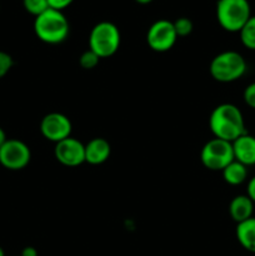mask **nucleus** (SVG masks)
Segmentation results:
<instances>
[{
	"label": "nucleus",
	"instance_id": "nucleus-1",
	"mask_svg": "<svg viewBox=\"0 0 255 256\" xmlns=\"http://www.w3.org/2000/svg\"><path fill=\"white\" fill-rule=\"evenodd\" d=\"M209 128L216 139L232 142L246 132L242 112L230 102H224L215 108L209 118Z\"/></svg>",
	"mask_w": 255,
	"mask_h": 256
},
{
	"label": "nucleus",
	"instance_id": "nucleus-2",
	"mask_svg": "<svg viewBox=\"0 0 255 256\" xmlns=\"http://www.w3.org/2000/svg\"><path fill=\"white\" fill-rule=\"evenodd\" d=\"M34 32L38 39L46 44H60L69 36V20L62 12L49 8L46 12L35 18Z\"/></svg>",
	"mask_w": 255,
	"mask_h": 256
},
{
	"label": "nucleus",
	"instance_id": "nucleus-3",
	"mask_svg": "<svg viewBox=\"0 0 255 256\" xmlns=\"http://www.w3.org/2000/svg\"><path fill=\"white\" fill-rule=\"evenodd\" d=\"M246 62L240 52L226 50L218 54L210 62L209 72L212 79L219 82H232L246 72Z\"/></svg>",
	"mask_w": 255,
	"mask_h": 256
},
{
	"label": "nucleus",
	"instance_id": "nucleus-4",
	"mask_svg": "<svg viewBox=\"0 0 255 256\" xmlns=\"http://www.w3.org/2000/svg\"><path fill=\"white\" fill-rule=\"evenodd\" d=\"M252 18L248 0H218L216 19L220 26L229 32H239Z\"/></svg>",
	"mask_w": 255,
	"mask_h": 256
},
{
	"label": "nucleus",
	"instance_id": "nucleus-5",
	"mask_svg": "<svg viewBox=\"0 0 255 256\" xmlns=\"http://www.w3.org/2000/svg\"><path fill=\"white\" fill-rule=\"evenodd\" d=\"M120 30L114 22H100L92 29L89 35V49L92 50L98 56H112L119 50Z\"/></svg>",
	"mask_w": 255,
	"mask_h": 256
},
{
	"label": "nucleus",
	"instance_id": "nucleus-6",
	"mask_svg": "<svg viewBox=\"0 0 255 256\" xmlns=\"http://www.w3.org/2000/svg\"><path fill=\"white\" fill-rule=\"evenodd\" d=\"M200 160L206 169L212 172H222L232 162H234L232 144L222 139L209 140L205 142L200 152Z\"/></svg>",
	"mask_w": 255,
	"mask_h": 256
},
{
	"label": "nucleus",
	"instance_id": "nucleus-7",
	"mask_svg": "<svg viewBox=\"0 0 255 256\" xmlns=\"http://www.w3.org/2000/svg\"><path fill=\"white\" fill-rule=\"evenodd\" d=\"M30 159V148L19 139H8L0 148V164L8 170L24 169Z\"/></svg>",
	"mask_w": 255,
	"mask_h": 256
},
{
	"label": "nucleus",
	"instance_id": "nucleus-8",
	"mask_svg": "<svg viewBox=\"0 0 255 256\" xmlns=\"http://www.w3.org/2000/svg\"><path fill=\"white\" fill-rule=\"evenodd\" d=\"M176 40L178 35L175 32L174 25L169 20H156L148 29L146 42L150 49L156 52H169Z\"/></svg>",
	"mask_w": 255,
	"mask_h": 256
},
{
	"label": "nucleus",
	"instance_id": "nucleus-9",
	"mask_svg": "<svg viewBox=\"0 0 255 256\" xmlns=\"http://www.w3.org/2000/svg\"><path fill=\"white\" fill-rule=\"evenodd\" d=\"M72 125L69 118L62 112H49L40 122V132L46 140L59 142L72 135Z\"/></svg>",
	"mask_w": 255,
	"mask_h": 256
},
{
	"label": "nucleus",
	"instance_id": "nucleus-10",
	"mask_svg": "<svg viewBox=\"0 0 255 256\" xmlns=\"http://www.w3.org/2000/svg\"><path fill=\"white\" fill-rule=\"evenodd\" d=\"M55 159L62 165L75 168L85 162V145L75 138H66L55 144Z\"/></svg>",
	"mask_w": 255,
	"mask_h": 256
},
{
	"label": "nucleus",
	"instance_id": "nucleus-11",
	"mask_svg": "<svg viewBox=\"0 0 255 256\" xmlns=\"http://www.w3.org/2000/svg\"><path fill=\"white\" fill-rule=\"evenodd\" d=\"M232 144L234 159L236 162H242L245 166L255 165V136L245 132Z\"/></svg>",
	"mask_w": 255,
	"mask_h": 256
},
{
	"label": "nucleus",
	"instance_id": "nucleus-12",
	"mask_svg": "<svg viewBox=\"0 0 255 256\" xmlns=\"http://www.w3.org/2000/svg\"><path fill=\"white\" fill-rule=\"evenodd\" d=\"M112 154V146L104 138H94L85 144V162L90 165L104 164Z\"/></svg>",
	"mask_w": 255,
	"mask_h": 256
},
{
	"label": "nucleus",
	"instance_id": "nucleus-13",
	"mask_svg": "<svg viewBox=\"0 0 255 256\" xmlns=\"http://www.w3.org/2000/svg\"><path fill=\"white\" fill-rule=\"evenodd\" d=\"M254 202L248 195H238L229 204V214L236 224L252 218Z\"/></svg>",
	"mask_w": 255,
	"mask_h": 256
},
{
	"label": "nucleus",
	"instance_id": "nucleus-14",
	"mask_svg": "<svg viewBox=\"0 0 255 256\" xmlns=\"http://www.w3.org/2000/svg\"><path fill=\"white\" fill-rule=\"evenodd\" d=\"M236 239L242 249L255 254V218L245 220L236 225Z\"/></svg>",
	"mask_w": 255,
	"mask_h": 256
},
{
	"label": "nucleus",
	"instance_id": "nucleus-15",
	"mask_svg": "<svg viewBox=\"0 0 255 256\" xmlns=\"http://www.w3.org/2000/svg\"><path fill=\"white\" fill-rule=\"evenodd\" d=\"M222 172L225 182H228L229 185H232V186H238V185L242 184L246 180L248 166H245L242 162L234 160Z\"/></svg>",
	"mask_w": 255,
	"mask_h": 256
},
{
	"label": "nucleus",
	"instance_id": "nucleus-16",
	"mask_svg": "<svg viewBox=\"0 0 255 256\" xmlns=\"http://www.w3.org/2000/svg\"><path fill=\"white\" fill-rule=\"evenodd\" d=\"M242 45L250 50H255V15L250 18L239 32Z\"/></svg>",
	"mask_w": 255,
	"mask_h": 256
},
{
	"label": "nucleus",
	"instance_id": "nucleus-17",
	"mask_svg": "<svg viewBox=\"0 0 255 256\" xmlns=\"http://www.w3.org/2000/svg\"><path fill=\"white\" fill-rule=\"evenodd\" d=\"M22 5H24L25 10L29 14L34 15L35 18L49 9L48 0H22Z\"/></svg>",
	"mask_w": 255,
	"mask_h": 256
},
{
	"label": "nucleus",
	"instance_id": "nucleus-18",
	"mask_svg": "<svg viewBox=\"0 0 255 256\" xmlns=\"http://www.w3.org/2000/svg\"><path fill=\"white\" fill-rule=\"evenodd\" d=\"M172 25H174V29L178 38L188 36V35L192 34V29H194V24H192V20L185 16L178 18L175 22H172Z\"/></svg>",
	"mask_w": 255,
	"mask_h": 256
},
{
	"label": "nucleus",
	"instance_id": "nucleus-19",
	"mask_svg": "<svg viewBox=\"0 0 255 256\" xmlns=\"http://www.w3.org/2000/svg\"><path fill=\"white\" fill-rule=\"evenodd\" d=\"M100 58L95 54L92 50H86V52H82L79 58V64L82 69L85 70H92L99 64Z\"/></svg>",
	"mask_w": 255,
	"mask_h": 256
},
{
	"label": "nucleus",
	"instance_id": "nucleus-20",
	"mask_svg": "<svg viewBox=\"0 0 255 256\" xmlns=\"http://www.w3.org/2000/svg\"><path fill=\"white\" fill-rule=\"evenodd\" d=\"M12 65H14V60L12 55L5 52H0V79L10 72Z\"/></svg>",
	"mask_w": 255,
	"mask_h": 256
},
{
	"label": "nucleus",
	"instance_id": "nucleus-21",
	"mask_svg": "<svg viewBox=\"0 0 255 256\" xmlns=\"http://www.w3.org/2000/svg\"><path fill=\"white\" fill-rule=\"evenodd\" d=\"M242 98H244V102L248 106H250L252 109H255V82L245 88Z\"/></svg>",
	"mask_w": 255,
	"mask_h": 256
},
{
	"label": "nucleus",
	"instance_id": "nucleus-22",
	"mask_svg": "<svg viewBox=\"0 0 255 256\" xmlns=\"http://www.w3.org/2000/svg\"><path fill=\"white\" fill-rule=\"evenodd\" d=\"M72 2H74V0H48V4H49L50 9L62 12V10L66 9L68 6H70Z\"/></svg>",
	"mask_w": 255,
	"mask_h": 256
},
{
	"label": "nucleus",
	"instance_id": "nucleus-23",
	"mask_svg": "<svg viewBox=\"0 0 255 256\" xmlns=\"http://www.w3.org/2000/svg\"><path fill=\"white\" fill-rule=\"evenodd\" d=\"M248 196L252 200V202L255 204V176H252V179L248 182Z\"/></svg>",
	"mask_w": 255,
	"mask_h": 256
},
{
	"label": "nucleus",
	"instance_id": "nucleus-24",
	"mask_svg": "<svg viewBox=\"0 0 255 256\" xmlns=\"http://www.w3.org/2000/svg\"><path fill=\"white\" fill-rule=\"evenodd\" d=\"M39 254H38V250L35 249L34 246H26L22 249V254H20V256H38Z\"/></svg>",
	"mask_w": 255,
	"mask_h": 256
},
{
	"label": "nucleus",
	"instance_id": "nucleus-25",
	"mask_svg": "<svg viewBox=\"0 0 255 256\" xmlns=\"http://www.w3.org/2000/svg\"><path fill=\"white\" fill-rule=\"evenodd\" d=\"M6 134H5V132L4 130L2 129V128H0V148L2 146V144H4L5 142H6Z\"/></svg>",
	"mask_w": 255,
	"mask_h": 256
},
{
	"label": "nucleus",
	"instance_id": "nucleus-26",
	"mask_svg": "<svg viewBox=\"0 0 255 256\" xmlns=\"http://www.w3.org/2000/svg\"><path fill=\"white\" fill-rule=\"evenodd\" d=\"M135 2H138V4H142V5H146V4H150V2H152V0H135Z\"/></svg>",
	"mask_w": 255,
	"mask_h": 256
},
{
	"label": "nucleus",
	"instance_id": "nucleus-27",
	"mask_svg": "<svg viewBox=\"0 0 255 256\" xmlns=\"http://www.w3.org/2000/svg\"><path fill=\"white\" fill-rule=\"evenodd\" d=\"M0 256H5V252H4V250H2V246H0Z\"/></svg>",
	"mask_w": 255,
	"mask_h": 256
}]
</instances>
